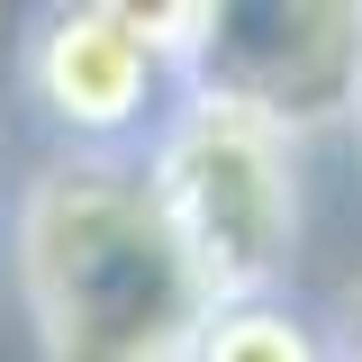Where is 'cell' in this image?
Here are the masks:
<instances>
[{
	"label": "cell",
	"instance_id": "8",
	"mask_svg": "<svg viewBox=\"0 0 362 362\" xmlns=\"http://www.w3.org/2000/svg\"><path fill=\"white\" fill-rule=\"evenodd\" d=\"M344 362H362V354H344Z\"/></svg>",
	"mask_w": 362,
	"mask_h": 362
},
{
	"label": "cell",
	"instance_id": "5",
	"mask_svg": "<svg viewBox=\"0 0 362 362\" xmlns=\"http://www.w3.org/2000/svg\"><path fill=\"white\" fill-rule=\"evenodd\" d=\"M190 362H344V344L308 290H281V299H218Z\"/></svg>",
	"mask_w": 362,
	"mask_h": 362
},
{
	"label": "cell",
	"instance_id": "1",
	"mask_svg": "<svg viewBox=\"0 0 362 362\" xmlns=\"http://www.w3.org/2000/svg\"><path fill=\"white\" fill-rule=\"evenodd\" d=\"M0 245L37 362H190L218 317L136 154H37Z\"/></svg>",
	"mask_w": 362,
	"mask_h": 362
},
{
	"label": "cell",
	"instance_id": "6",
	"mask_svg": "<svg viewBox=\"0 0 362 362\" xmlns=\"http://www.w3.org/2000/svg\"><path fill=\"white\" fill-rule=\"evenodd\" d=\"M326 317H335V344H344V354H362V281H354V290H344Z\"/></svg>",
	"mask_w": 362,
	"mask_h": 362
},
{
	"label": "cell",
	"instance_id": "7",
	"mask_svg": "<svg viewBox=\"0 0 362 362\" xmlns=\"http://www.w3.org/2000/svg\"><path fill=\"white\" fill-rule=\"evenodd\" d=\"M344 154H354V173H362V100H354V118H344Z\"/></svg>",
	"mask_w": 362,
	"mask_h": 362
},
{
	"label": "cell",
	"instance_id": "3",
	"mask_svg": "<svg viewBox=\"0 0 362 362\" xmlns=\"http://www.w3.org/2000/svg\"><path fill=\"white\" fill-rule=\"evenodd\" d=\"M18 109L37 118L45 154H145L154 127L190 90V0H54L28 9L9 45Z\"/></svg>",
	"mask_w": 362,
	"mask_h": 362
},
{
	"label": "cell",
	"instance_id": "4",
	"mask_svg": "<svg viewBox=\"0 0 362 362\" xmlns=\"http://www.w3.org/2000/svg\"><path fill=\"white\" fill-rule=\"evenodd\" d=\"M190 90H218L299 145L362 100V0H190Z\"/></svg>",
	"mask_w": 362,
	"mask_h": 362
},
{
	"label": "cell",
	"instance_id": "2",
	"mask_svg": "<svg viewBox=\"0 0 362 362\" xmlns=\"http://www.w3.org/2000/svg\"><path fill=\"white\" fill-rule=\"evenodd\" d=\"M173 235L190 245L218 299H281L299 290L308 254V163L317 145L281 136L272 118L235 109L218 90H181L154 145L136 154Z\"/></svg>",
	"mask_w": 362,
	"mask_h": 362
}]
</instances>
